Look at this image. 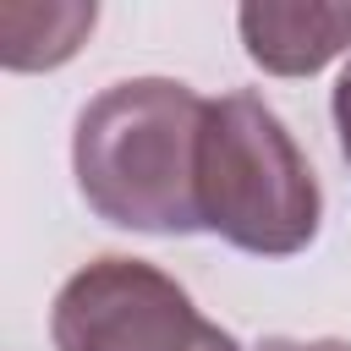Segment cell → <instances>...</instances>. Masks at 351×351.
<instances>
[{
  "mask_svg": "<svg viewBox=\"0 0 351 351\" xmlns=\"http://www.w3.org/2000/svg\"><path fill=\"white\" fill-rule=\"evenodd\" d=\"M335 132H340V154H346V165H351V60H346V71H340V82H335Z\"/></svg>",
  "mask_w": 351,
  "mask_h": 351,
  "instance_id": "6",
  "label": "cell"
},
{
  "mask_svg": "<svg viewBox=\"0 0 351 351\" xmlns=\"http://www.w3.org/2000/svg\"><path fill=\"white\" fill-rule=\"evenodd\" d=\"M324 192L285 132V121L258 93H219L203 110L197 137V219L219 241L291 258L318 236Z\"/></svg>",
  "mask_w": 351,
  "mask_h": 351,
  "instance_id": "2",
  "label": "cell"
},
{
  "mask_svg": "<svg viewBox=\"0 0 351 351\" xmlns=\"http://www.w3.org/2000/svg\"><path fill=\"white\" fill-rule=\"evenodd\" d=\"M55 351H241L154 263L104 252L82 263L49 307Z\"/></svg>",
  "mask_w": 351,
  "mask_h": 351,
  "instance_id": "3",
  "label": "cell"
},
{
  "mask_svg": "<svg viewBox=\"0 0 351 351\" xmlns=\"http://www.w3.org/2000/svg\"><path fill=\"white\" fill-rule=\"evenodd\" d=\"M203 110L176 77H132L104 88L71 132V170L88 208L121 230L192 236L197 219V137Z\"/></svg>",
  "mask_w": 351,
  "mask_h": 351,
  "instance_id": "1",
  "label": "cell"
},
{
  "mask_svg": "<svg viewBox=\"0 0 351 351\" xmlns=\"http://www.w3.org/2000/svg\"><path fill=\"white\" fill-rule=\"evenodd\" d=\"M258 351H351V340H291V335H269Z\"/></svg>",
  "mask_w": 351,
  "mask_h": 351,
  "instance_id": "7",
  "label": "cell"
},
{
  "mask_svg": "<svg viewBox=\"0 0 351 351\" xmlns=\"http://www.w3.org/2000/svg\"><path fill=\"white\" fill-rule=\"evenodd\" d=\"M241 44L252 66L269 77H313L340 49H351V5H280V0H247L236 11Z\"/></svg>",
  "mask_w": 351,
  "mask_h": 351,
  "instance_id": "4",
  "label": "cell"
},
{
  "mask_svg": "<svg viewBox=\"0 0 351 351\" xmlns=\"http://www.w3.org/2000/svg\"><path fill=\"white\" fill-rule=\"evenodd\" d=\"M93 5H0V60L5 71H49L77 55L93 27Z\"/></svg>",
  "mask_w": 351,
  "mask_h": 351,
  "instance_id": "5",
  "label": "cell"
}]
</instances>
